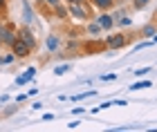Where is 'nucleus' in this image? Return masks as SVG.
<instances>
[{
  "label": "nucleus",
  "mask_w": 157,
  "mask_h": 132,
  "mask_svg": "<svg viewBox=\"0 0 157 132\" xmlns=\"http://www.w3.org/2000/svg\"><path fill=\"white\" fill-rule=\"evenodd\" d=\"M9 50H11L13 54H16V58H27V56L32 54V47L27 45L25 40H20V38H16V40H13V43L9 45Z\"/></svg>",
  "instance_id": "8"
},
{
  "label": "nucleus",
  "mask_w": 157,
  "mask_h": 132,
  "mask_svg": "<svg viewBox=\"0 0 157 132\" xmlns=\"http://www.w3.org/2000/svg\"><path fill=\"white\" fill-rule=\"evenodd\" d=\"M70 69H72V65L65 63V65H59V67H56V69H54V74H56V76H63L65 72H70Z\"/></svg>",
  "instance_id": "18"
},
{
  "label": "nucleus",
  "mask_w": 157,
  "mask_h": 132,
  "mask_svg": "<svg viewBox=\"0 0 157 132\" xmlns=\"http://www.w3.org/2000/svg\"><path fill=\"white\" fill-rule=\"evenodd\" d=\"M16 85L20 87V85H27V81H25V76L20 74V76H16Z\"/></svg>",
  "instance_id": "25"
},
{
  "label": "nucleus",
  "mask_w": 157,
  "mask_h": 132,
  "mask_svg": "<svg viewBox=\"0 0 157 132\" xmlns=\"http://www.w3.org/2000/svg\"><path fill=\"white\" fill-rule=\"evenodd\" d=\"M61 47H63V36L59 31H52V34H47V36H45V50L49 54L61 52Z\"/></svg>",
  "instance_id": "5"
},
{
  "label": "nucleus",
  "mask_w": 157,
  "mask_h": 132,
  "mask_svg": "<svg viewBox=\"0 0 157 132\" xmlns=\"http://www.w3.org/2000/svg\"><path fill=\"white\" fill-rule=\"evenodd\" d=\"M78 126H81V121H70V123H67V128H70V130H76Z\"/></svg>",
  "instance_id": "28"
},
{
  "label": "nucleus",
  "mask_w": 157,
  "mask_h": 132,
  "mask_svg": "<svg viewBox=\"0 0 157 132\" xmlns=\"http://www.w3.org/2000/svg\"><path fill=\"white\" fill-rule=\"evenodd\" d=\"M43 121H54V114L52 112H45V114H43Z\"/></svg>",
  "instance_id": "30"
},
{
  "label": "nucleus",
  "mask_w": 157,
  "mask_h": 132,
  "mask_svg": "<svg viewBox=\"0 0 157 132\" xmlns=\"http://www.w3.org/2000/svg\"><path fill=\"white\" fill-rule=\"evenodd\" d=\"M112 18H115V29H124V27H132V18L128 16L126 11H117V13H112Z\"/></svg>",
  "instance_id": "9"
},
{
  "label": "nucleus",
  "mask_w": 157,
  "mask_h": 132,
  "mask_svg": "<svg viewBox=\"0 0 157 132\" xmlns=\"http://www.w3.org/2000/svg\"><path fill=\"white\" fill-rule=\"evenodd\" d=\"M94 20L99 23V27H101L105 34L115 29V18H112L110 11H99V13H94Z\"/></svg>",
  "instance_id": "6"
},
{
  "label": "nucleus",
  "mask_w": 157,
  "mask_h": 132,
  "mask_svg": "<svg viewBox=\"0 0 157 132\" xmlns=\"http://www.w3.org/2000/svg\"><path fill=\"white\" fill-rule=\"evenodd\" d=\"M0 65H5V58H2V56H0Z\"/></svg>",
  "instance_id": "37"
},
{
  "label": "nucleus",
  "mask_w": 157,
  "mask_h": 132,
  "mask_svg": "<svg viewBox=\"0 0 157 132\" xmlns=\"http://www.w3.org/2000/svg\"><path fill=\"white\" fill-rule=\"evenodd\" d=\"M146 87H153V83L151 81H135L128 90H130V92H139V90H146Z\"/></svg>",
  "instance_id": "16"
},
{
  "label": "nucleus",
  "mask_w": 157,
  "mask_h": 132,
  "mask_svg": "<svg viewBox=\"0 0 157 132\" xmlns=\"http://www.w3.org/2000/svg\"><path fill=\"white\" fill-rule=\"evenodd\" d=\"M16 110H18V105H11V108H7V110H5V116L13 114V112H16Z\"/></svg>",
  "instance_id": "27"
},
{
  "label": "nucleus",
  "mask_w": 157,
  "mask_h": 132,
  "mask_svg": "<svg viewBox=\"0 0 157 132\" xmlns=\"http://www.w3.org/2000/svg\"><path fill=\"white\" fill-rule=\"evenodd\" d=\"M155 34H157V25L155 23H148V25H144L139 29V36H144V38H153Z\"/></svg>",
  "instance_id": "14"
},
{
  "label": "nucleus",
  "mask_w": 157,
  "mask_h": 132,
  "mask_svg": "<svg viewBox=\"0 0 157 132\" xmlns=\"http://www.w3.org/2000/svg\"><path fill=\"white\" fill-rule=\"evenodd\" d=\"M101 81H117V74H101Z\"/></svg>",
  "instance_id": "23"
},
{
  "label": "nucleus",
  "mask_w": 157,
  "mask_h": 132,
  "mask_svg": "<svg viewBox=\"0 0 157 132\" xmlns=\"http://www.w3.org/2000/svg\"><path fill=\"white\" fill-rule=\"evenodd\" d=\"M7 11V0H0V13Z\"/></svg>",
  "instance_id": "32"
},
{
  "label": "nucleus",
  "mask_w": 157,
  "mask_h": 132,
  "mask_svg": "<svg viewBox=\"0 0 157 132\" xmlns=\"http://www.w3.org/2000/svg\"><path fill=\"white\" fill-rule=\"evenodd\" d=\"M83 34H88V38H99V34H103V29L99 27L97 20L92 18L88 23H83Z\"/></svg>",
  "instance_id": "10"
},
{
  "label": "nucleus",
  "mask_w": 157,
  "mask_h": 132,
  "mask_svg": "<svg viewBox=\"0 0 157 132\" xmlns=\"http://www.w3.org/2000/svg\"><path fill=\"white\" fill-rule=\"evenodd\" d=\"M7 101H9V96H7V94H2V96H0V103H7Z\"/></svg>",
  "instance_id": "35"
},
{
  "label": "nucleus",
  "mask_w": 157,
  "mask_h": 132,
  "mask_svg": "<svg viewBox=\"0 0 157 132\" xmlns=\"http://www.w3.org/2000/svg\"><path fill=\"white\" fill-rule=\"evenodd\" d=\"M132 36H128V34H110L108 31V38H105V47H108V52H117L121 47L130 45Z\"/></svg>",
  "instance_id": "2"
},
{
  "label": "nucleus",
  "mask_w": 157,
  "mask_h": 132,
  "mask_svg": "<svg viewBox=\"0 0 157 132\" xmlns=\"http://www.w3.org/2000/svg\"><path fill=\"white\" fill-rule=\"evenodd\" d=\"M72 114H85V108H74Z\"/></svg>",
  "instance_id": "34"
},
{
  "label": "nucleus",
  "mask_w": 157,
  "mask_h": 132,
  "mask_svg": "<svg viewBox=\"0 0 157 132\" xmlns=\"http://www.w3.org/2000/svg\"><path fill=\"white\" fill-rule=\"evenodd\" d=\"M16 36H18L20 40H25V43L32 47V52L38 47V43H36V36H34V31H32V27H29V25H23L20 29H16Z\"/></svg>",
  "instance_id": "7"
},
{
  "label": "nucleus",
  "mask_w": 157,
  "mask_h": 132,
  "mask_svg": "<svg viewBox=\"0 0 157 132\" xmlns=\"http://www.w3.org/2000/svg\"><path fill=\"white\" fill-rule=\"evenodd\" d=\"M23 20H25V25H32L34 23V9L29 7L27 0H23Z\"/></svg>",
  "instance_id": "13"
},
{
  "label": "nucleus",
  "mask_w": 157,
  "mask_h": 132,
  "mask_svg": "<svg viewBox=\"0 0 157 132\" xmlns=\"http://www.w3.org/2000/svg\"><path fill=\"white\" fill-rule=\"evenodd\" d=\"M151 69L153 67H139V69H132V74L139 79V76H148V74H151Z\"/></svg>",
  "instance_id": "19"
},
{
  "label": "nucleus",
  "mask_w": 157,
  "mask_h": 132,
  "mask_svg": "<svg viewBox=\"0 0 157 132\" xmlns=\"http://www.w3.org/2000/svg\"><path fill=\"white\" fill-rule=\"evenodd\" d=\"M38 92H40V90H38V87H32V90H29V92H27V96H36Z\"/></svg>",
  "instance_id": "33"
},
{
  "label": "nucleus",
  "mask_w": 157,
  "mask_h": 132,
  "mask_svg": "<svg viewBox=\"0 0 157 132\" xmlns=\"http://www.w3.org/2000/svg\"><path fill=\"white\" fill-rule=\"evenodd\" d=\"M130 5H132L135 11H141V9H146V7L151 5V0H130Z\"/></svg>",
  "instance_id": "17"
},
{
  "label": "nucleus",
  "mask_w": 157,
  "mask_h": 132,
  "mask_svg": "<svg viewBox=\"0 0 157 132\" xmlns=\"http://www.w3.org/2000/svg\"><path fill=\"white\" fill-rule=\"evenodd\" d=\"M63 2H78V0H63Z\"/></svg>",
  "instance_id": "36"
},
{
  "label": "nucleus",
  "mask_w": 157,
  "mask_h": 132,
  "mask_svg": "<svg viewBox=\"0 0 157 132\" xmlns=\"http://www.w3.org/2000/svg\"><path fill=\"white\" fill-rule=\"evenodd\" d=\"M52 13H54V18H59V20H67V18H70V13H67V5H65V2L56 5L54 9H52Z\"/></svg>",
  "instance_id": "12"
},
{
  "label": "nucleus",
  "mask_w": 157,
  "mask_h": 132,
  "mask_svg": "<svg viewBox=\"0 0 157 132\" xmlns=\"http://www.w3.org/2000/svg\"><path fill=\"white\" fill-rule=\"evenodd\" d=\"M27 99H29L27 94H18V96H16V103H23V101H27Z\"/></svg>",
  "instance_id": "31"
},
{
  "label": "nucleus",
  "mask_w": 157,
  "mask_h": 132,
  "mask_svg": "<svg viewBox=\"0 0 157 132\" xmlns=\"http://www.w3.org/2000/svg\"><path fill=\"white\" fill-rule=\"evenodd\" d=\"M112 105H119V108H126V105H128V101H126V99H117V101H112Z\"/></svg>",
  "instance_id": "24"
},
{
  "label": "nucleus",
  "mask_w": 157,
  "mask_h": 132,
  "mask_svg": "<svg viewBox=\"0 0 157 132\" xmlns=\"http://www.w3.org/2000/svg\"><path fill=\"white\" fill-rule=\"evenodd\" d=\"M108 108H112V101H103L101 105H99V112H101V110H108Z\"/></svg>",
  "instance_id": "26"
},
{
  "label": "nucleus",
  "mask_w": 157,
  "mask_h": 132,
  "mask_svg": "<svg viewBox=\"0 0 157 132\" xmlns=\"http://www.w3.org/2000/svg\"><path fill=\"white\" fill-rule=\"evenodd\" d=\"M40 2H43V5H47V7H52V9H54L56 5H61V2H63V0H40Z\"/></svg>",
  "instance_id": "22"
},
{
  "label": "nucleus",
  "mask_w": 157,
  "mask_h": 132,
  "mask_svg": "<svg viewBox=\"0 0 157 132\" xmlns=\"http://www.w3.org/2000/svg\"><path fill=\"white\" fill-rule=\"evenodd\" d=\"M90 5L94 7L97 11H110V9H115L117 0H90Z\"/></svg>",
  "instance_id": "11"
},
{
  "label": "nucleus",
  "mask_w": 157,
  "mask_h": 132,
  "mask_svg": "<svg viewBox=\"0 0 157 132\" xmlns=\"http://www.w3.org/2000/svg\"><path fill=\"white\" fill-rule=\"evenodd\" d=\"M2 58H5V65H13V63L18 61V58H16V54H13V52H11V54H7V56H2Z\"/></svg>",
  "instance_id": "21"
},
{
  "label": "nucleus",
  "mask_w": 157,
  "mask_h": 132,
  "mask_svg": "<svg viewBox=\"0 0 157 132\" xmlns=\"http://www.w3.org/2000/svg\"><path fill=\"white\" fill-rule=\"evenodd\" d=\"M43 105H45V103L36 101V103H32V110H36V112H38V110H43Z\"/></svg>",
  "instance_id": "29"
},
{
  "label": "nucleus",
  "mask_w": 157,
  "mask_h": 132,
  "mask_svg": "<svg viewBox=\"0 0 157 132\" xmlns=\"http://www.w3.org/2000/svg\"><path fill=\"white\" fill-rule=\"evenodd\" d=\"M67 5V13L70 18L78 20V23H88V20L94 18V7L90 5V0H78V2H65Z\"/></svg>",
  "instance_id": "1"
},
{
  "label": "nucleus",
  "mask_w": 157,
  "mask_h": 132,
  "mask_svg": "<svg viewBox=\"0 0 157 132\" xmlns=\"http://www.w3.org/2000/svg\"><path fill=\"white\" fill-rule=\"evenodd\" d=\"M23 76H25V81H27V83H29V81L34 79V76H36V67H27Z\"/></svg>",
  "instance_id": "20"
},
{
  "label": "nucleus",
  "mask_w": 157,
  "mask_h": 132,
  "mask_svg": "<svg viewBox=\"0 0 157 132\" xmlns=\"http://www.w3.org/2000/svg\"><path fill=\"white\" fill-rule=\"evenodd\" d=\"M16 29H18V27L13 23H2V25H0V40H2V47H9L13 40L18 38Z\"/></svg>",
  "instance_id": "3"
},
{
  "label": "nucleus",
  "mask_w": 157,
  "mask_h": 132,
  "mask_svg": "<svg viewBox=\"0 0 157 132\" xmlns=\"http://www.w3.org/2000/svg\"><path fill=\"white\" fill-rule=\"evenodd\" d=\"M90 96H97V90H85V92H78L74 96H70L67 101H83V99H90Z\"/></svg>",
  "instance_id": "15"
},
{
  "label": "nucleus",
  "mask_w": 157,
  "mask_h": 132,
  "mask_svg": "<svg viewBox=\"0 0 157 132\" xmlns=\"http://www.w3.org/2000/svg\"><path fill=\"white\" fill-rule=\"evenodd\" d=\"M81 50H83V54H101L108 47H105V40H101V38H88L81 43Z\"/></svg>",
  "instance_id": "4"
},
{
  "label": "nucleus",
  "mask_w": 157,
  "mask_h": 132,
  "mask_svg": "<svg viewBox=\"0 0 157 132\" xmlns=\"http://www.w3.org/2000/svg\"><path fill=\"white\" fill-rule=\"evenodd\" d=\"M0 47H2V40H0Z\"/></svg>",
  "instance_id": "38"
}]
</instances>
